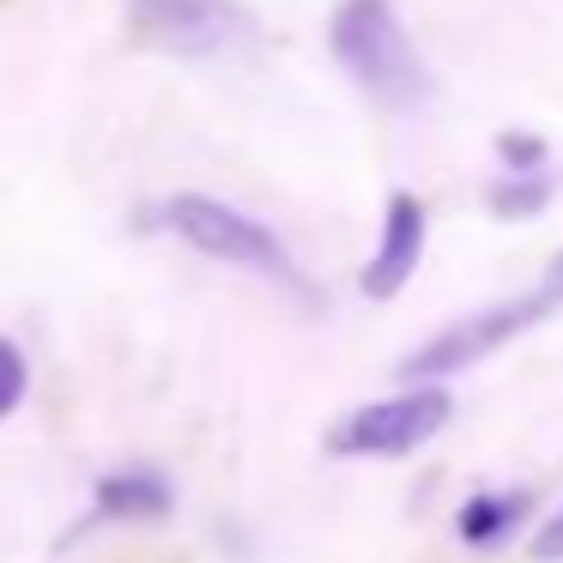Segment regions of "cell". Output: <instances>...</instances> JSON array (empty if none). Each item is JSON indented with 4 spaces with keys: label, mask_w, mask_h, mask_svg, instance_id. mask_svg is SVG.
<instances>
[{
    "label": "cell",
    "mask_w": 563,
    "mask_h": 563,
    "mask_svg": "<svg viewBox=\"0 0 563 563\" xmlns=\"http://www.w3.org/2000/svg\"><path fill=\"white\" fill-rule=\"evenodd\" d=\"M527 503H533L527 490H473V497L454 509V533H461L466 551H497L503 539L521 527Z\"/></svg>",
    "instance_id": "8"
},
{
    "label": "cell",
    "mask_w": 563,
    "mask_h": 563,
    "mask_svg": "<svg viewBox=\"0 0 563 563\" xmlns=\"http://www.w3.org/2000/svg\"><path fill=\"white\" fill-rule=\"evenodd\" d=\"M497 158H503V170H551V146L539 134H527V128H503Z\"/></svg>",
    "instance_id": "10"
},
{
    "label": "cell",
    "mask_w": 563,
    "mask_h": 563,
    "mask_svg": "<svg viewBox=\"0 0 563 563\" xmlns=\"http://www.w3.org/2000/svg\"><path fill=\"white\" fill-rule=\"evenodd\" d=\"M176 509V485L146 461H128V466H110V473L91 485V509L79 521V533L91 527H122V521H164Z\"/></svg>",
    "instance_id": "7"
},
{
    "label": "cell",
    "mask_w": 563,
    "mask_h": 563,
    "mask_svg": "<svg viewBox=\"0 0 563 563\" xmlns=\"http://www.w3.org/2000/svg\"><path fill=\"white\" fill-rule=\"evenodd\" d=\"M158 224H170L195 255L219 261V267H236V273H255V279H267V285H279V291L316 303V279L297 267V255L285 249V236L267 231L261 219H249V212L231 207V200L183 188V195H170L158 207Z\"/></svg>",
    "instance_id": "1"
},
{
    "label": "cell",
    "mask_w": 563,
    "mask_h": 563,
    "mask_svg": "<svg viewBox=\"0 0 563 563\" xmlns=\"http://www.w3.org/2000/svg\"><path fill=\"white\" fill-rule=\"evenodd\" d=\"M454 418L449 388L437 382H418V388H400L388 400H364L328 430V454L333 461H400V454L424 449L442 424Z\"/></svg>",
    "instance_id": "3"
},
{
    "label": "cell",
    "mask_w": 563,
    "mask_h": 563,
    "mask_svg": "<svg viewBox=\"0 0 563 563\" xmlns=\"http://www.w3.org/2000/svg\"><path fill=\"white\" fill-rule=\"evenodd\" d=\"M558 195V176L551 170H497L485 183V200L497 219H539Z\"/></svg>",
    "instance_id": "9"
},
{
    "label": "cell",
    "mask_w": 563,
    "mask_h": 563,
    "mask_svg": "<svg viewBox=\"0 0 563 563\" xmlns=\"http://www.w3.org/2000/svg\"><path fill=\"white\" fill-rule=\"evenodd\" d=\"M328 49L345 67V79L369 91L382 110H418L430 98L424 55L412 49L394 0H340L328 19Z\"/></svg>",
    "instance_id": "2"
},
{
    "label": "cell",
    "mask_w": 563,
    "mask_h": 563,
    "mask_svg": "<svg viewBox=\"0 0 563 563\" xmlns=\"http://www.w3.org/2000/svg\"><path fill=\"white\" fill-rule=\"evenodd\" d=\"M545 291H551V297H563V255L551 261V279H545Z\"/></svg>",
    "instance_id": "13"
},
{
    "label": "cell",
    "mask_w": 563,
    "mask_h": 563,
    "mask_svg": "<svg viewBox=\"0 0 563 563\" xmlns=\"http://www.w3.org/2000/svg\"><path fill=\"white\" fill-rule=\"evenodd\" d=\"M424 243H430V212L424 200L412 195V188H394L388 207H382V236L376 249H369L364 261V297H376V303H388V297H400L406 285H412L418 261H424Z\"/></svg>",
    "instance_id": "6"
},
{
    "label": "cell",
    "mask_w": 563,
    "mask_h": 563,
    "mask_svg": "<svg viewBox=\"0 0 563 563\" xmlns=\"http://www.w3.org/2000/svg\"><path fill=\"white\" fill-rule=\"evenodd\" d=\"M545 309H551V291H539V297H509V303H490V309H473V316L449 321V328L430 333V340L400 364L406 388H418V382H437V388H442V376L485 364L497 345H509L515 333H527L533 321H545Z\"/></svg>",
    "instance_id": "4"
},
{
    "label": "cell",
    "mask_w": 563,
    "mask_h": 563,
    "mask_svg": "<svg viewBox=\"0 0 563 563\" xmlns=\"http://www.w3.org/2000/svg\"><path fill=\"white\" fill-rule=\"evenodd\" d=\"M128 19L146 43L188 62H219L255 43V19L243 0H128Z\"/></svg>",
    "instance_id": "5"
},
{
    "label": "cell",
    "mask_w": 563,
    "mask_h": 563,
    "mask_svg": "<svg viewBox=\"0 0 563 563\" xmlns=\"http://www.w3.org/2000/svg\"><path fill=\"white\" fill-rule=\"evenodd\" d=\"M25 388H31V364H25V352H19L7 333H0V424L19 412V400H25Z\"/></svg>",
    "instance_id": "11"
},
{
    "label": "cell",
    "mask_w": 563,
    "mask_h": 563,
    "mask_svg": "<svg viewBox=\"0 0 563 563\" xmlns=\"http://www.w3.org/2000/svg\"><path fill=\"white\" fill-rule=\"evenodd\" d=\"M533 563H563V503L539 521V533H533Z\"/></svg>",
    "instance_id": "12"
}]
</instances>
